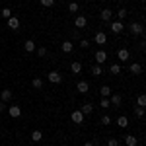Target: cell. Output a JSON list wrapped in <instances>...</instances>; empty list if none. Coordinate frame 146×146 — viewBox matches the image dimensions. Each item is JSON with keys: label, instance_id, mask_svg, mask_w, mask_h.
Listing matches in <instances>:
<instances>
[{"label": "cell", "instance_id": "1", "mask_svg": "<svg viewBox=\"0 0 146 146\" xmlns=\"http://www.w3.org/2000/svg\"><path fill=\"white\" fill-rule=\"evenodd\" d=\"M129 29H131V33L133 35H144V25L140 22H133L129 25Z\"/></svg>", "mask_w": 146, "mask_h": 146}, {"label": "cell", "instance_id": "2", "mask_svg": "<svg viewBox=\"0 0 146 146\" xmlns=\"http://www.w3.org/2000/svg\"><path fill=\"white\" fill-rule=\"evenodd\" d=\"M47 78H49L51 84H60V82H62V74H60L58 70H51V72L47 74Z\"/></svg>", "mask_w": 146, "mask_h": 146}, {"label": "cell", "instance_id": "3", "mask_svg": "<svg viewBox=\"0 0 146 146\" xmlns=\"http://www.w3.org/2000/svg\"><path fill=\"white\" fill-rule=\"evenodd\" d=\"M94 43L100 45V47H105L107 45V35L103 33V31H98V33L94 35Z\"/></svg>", "mask_w": 146, "mask_h": 146}, {"label": "cell", "instance_id": "4", "mask_svg": "<svg viewBox=\"0 0 146 146\" xmlns=\"http://www.w3.org/2000/svg\"><path fill=\"white\" fill-rule=\"evenodd\" d=\"M88 25V18L86 16H76V20H74V27L76 29H84Z\"/></svg>", "mask_w": 146, "mask_h": 146}, {"label": "cell", "instance_id": "5", "mask_svg": "<svg viewBox=\"0 0 146 146\" xmlns=\"http://www.w3.org/2000/svg\"><path fill=\"white\" fill-rule=\"evenodd\" d=\"M109 29H111L113 33H123L125 23H123V22H119V20H117V22H111V23H109Z\"/></svg>", "mask_w": 146, "mask_h": 146}, {"label": "cell", "instance_id": "6", "mask_svg": "<svg viewBox=\"0 0 146 146\" xmlns=\"http://www.w3.org/2000/svg\"><path fill=\"white\" fill-rule=\"evenodd\" d=\"M84 117H86V115L80 111V109H78V111H72V115H70L72 123H76V125H82V123H84Z\"/></svg>", "mask_w": 146, "mask_h": 146}, {"label": "cell", "instance_id": "7", "mask_svg": "<svg viewBox=\"0 0 146 146\" xmlns=\"http://www.w3.org/2000/svg\"><path fill=\"white\" fill-rule=\"evenodd\" d=\"M94 58H96V64H103V62L107 60V53H105L103 49H100V51L94 55Z\"/></svg>", "mask_w": 146, "mask_h": 146}, {"label": "cell", "instance_id": "8", "mask_svg": "<svg viewBox=\"0 0 146 146\" xmlns=\"http://www.w3.org/2000/svg\"><path fill=\"white\" fill-rule=\"evenodd\" d=\"M111 18H113V12H111V10H107V8H105V10H101V12H100V20H101L103 23L111 22Z\"/></svg>", "mask_w": 146, "mask_h": 146}, {"label": "cell", "instance_id": "9", "mask_svg": "<svg viewBox=\"0 0 146 146\" xmlns=\"http://www.w3.org/2000/svg\"><path fill=\"white\" fill-rule=\"evenodd\" d=\"M60 49H62V53H72V51H74V43H72V41H70V39H66V41H62V43H60Z\"/></svg>", "mask_w": 146, "mask_h": 146}, {"label": "cell", "instance_id": "10", "mask_svg": "<svg viewBox=\"0 0 146 146\" xmlns=\"http://www.w3.org/2000/svg\"><path fill=\"white\" fill-rule=\"evenodd\" d=\"M76 90H78L80 94H88V92H90V84H88L86 80H80L78 84H76Z\"/></svg>", "mask_w": 146, "mask_h": 146}, {"label": "cell", "instance_id": "11", "mask_svg": "<svg viewBox=\"0 0 146 146\" xmlns=\"http://www.w3.org/2000/svg\"><path fill=\"white\" fill-rule=\"evenodd\" d=\"M6 23H8V27H10V29H14V31H16V29H20V20H18L16 16L8 18V20H6Z\"/></svg>", "mask_w": 146, "mask_h": 146}, {"label": "cell", "instance_id": "12", "mask_svg": "<svg viewBox=\"0 0 146 146\" xmlns=\"http://www.w3.org/2000/svg\"><path fill=\"white\" fill-rule=\"evenodd\" d=\"M117 58H119V60H123V62H127V60L131 58L129 49H119V51H117Z\"/></svg>", "mask_w": 146, "mask_h": 146}, {"label": "cell", "instance_id": "13", "mask_svg": "<svg viewBox=\"0 0 146 146\" xmlns=\"http://www.w3.org/2000/svg\"><path fill=\"white\" fill-rule=\"evenodd\" d=\"M8 113H10L12 119H18L20 115H22V109L18 107V105H10V109H8Z\"/></svg>", "mask_w": 146, "mask_h": 146}, {"label": "cell", "instance_id": "14", "mask_svg": "<svg viewBox=\"0 0 146 146\" xmlns=\"http://www.w3.org/2000/svg\"><path fill=\"white\" fill-rule=\"evenodd\" d=\"M125 144H127V146H136V144H138V140H136L135 135H125Z\"/></svg>", "mask_w": 146, "mask_h": 146}, {"label": "cell", "instance_id": "15", "mask_svg": "<svg viewBox=\"0 0 146 146\" xmlns=\"http://www.w3.org/2000/svg\"><path fill=\"white\" fill-rule=\"evenodd\" d=\"M70 70H72V74H80V72H82V62H80V60H74V62L70 64Z\"/></svg>", "mask_w": 146, "mask_h": 146}, {"label": "cell", "instance_id": "16", "mask_svg": "<svg viewBox=\"0 0 146 146\" xmlns=\"http://www.w3.org/2000/svg\"><path fill=\"white\" fill-rule=\"evenodd\" d=\"M121 101H123V98H121L119 94H111V96H109V103H111V105H121Z\"/></svg>", "mask_w": 146, "mask_h": 146}, {"label": "cell", "instance_id": "17", "mask_svg": "<svg viewBox=\"0 0 146 146\" xmlns=\"http://www.w3.org/2000/svg\"><path fill=\"white\" fill-rule=\"evenodd\" d=\"M12 96H14V94H12V90H2V92H0V100L4 101V103H6V101H10Z\"/></svg>", "mask_w": 146, "mask_h": 146}, {"label": "cell", "instance_id": "18", "mask_svg": "<svg viewBox=\"0 0 146 146\" xmlns=\"http://www.w3.org/2000/svg\"><path fill=\"white\" fill-rule=\"evenodd\" d=\"M23 49H25V53H33V51H35V41L27 39V41H25V45H23Z\"/></svg>", "mask_w": 146, "mask_h": 146}, {"label": "cell", "instance_id": "19", "mask_svg": "<svg viewBox=\"0 0 146 146\" xmlns=\"http://www.w3.org/2000/svg\"><path fill=\"white\" fill-rule=\"evenodd\" d=\"M80 111L84 113V115H92V111H94V105H92V103H84V105L80 107Z\"/></svg>", "mask_w": 146, "mask_h": 146}, {"label": "cell", "instance_id": "20", "mask_svg": "<svg viewBox=\"0 0 146 146\" xmlns=\"http://www.w3.org/2000/svg\"><path fill=\"white\" fill-rule=\"evenodd\" d=\"M129 70H131V74H140V72H142V66H140L138 62H133V64L129 66Z\"/></svg>", "mask_w": 146, "mask_h": 146}, {"label": "cell", "instance_id": "21", "mask_svg": "<svg viewBox=\"0 0 146 146\" xmlns=\"http://www.w3.org/2000/svg\"><path fill=\"white\" fill-rule=\"evenodd\" d=\"M117 125H119L121 129H127V127H129V119H127L125 115H119V119H117Z\"/></svg>", "mask_w": 146, "mask_h": 146}, {"label": "cell", "instance_id": "22", "mask_svg": "<svg viewBox=\"0 0 146 146\" xmlns=\"http://www.w3.org/2000/svg\"><path fill=\"white\" fill-rule=\"evenodd\" d=\"M109 72L115 74V76H119V74H121V66H119V62H113L111 66H109Z\"/></svg>", "mask_w": 146, "mask_h": 146}, {"label": "cell", "instance_id": "23", "mask_svg": "<svg viewBox=\"0 0 146 146\" xmlns=\"http://www.w3.org/2000/svg\"><path fill=\"white\" fill-rule=\"evenodd\" d=\"M90 70H92V74H94V76H101V74H103V68H101V64H94Z\"/></svg>", "mask_w": 146, "mask_h": 146}, {"label": "cell", "instance_id": "24", "mask_svg": "<svg viewBox=\"0 0 146 146\" xmlns=\"http://www.w3.org/2000/svg\"><path fill=\"white\" fill-rule=\"evenodd\" d=\"M100 94H101V98H109V96H111V88H109V86H101Z\"/></svg>", "mask_w": 146, "mask_h": 146}, {"label": "cell", "instance_id": "25", "mask_svg": "<svg viewBox=\"0 0 146 146\" xmlns=\"http://www.w3.org/2000/svg\"><path fill=\"white\" fill-rule=\"evenodd\" d=\"M41 138H43V133H41V131H33V133H31V140H33V142H41Z\"/></svg>", "mask_w": 146, "mask_h": 146}, {"label": "cell", "instance_id": "26", "mask_svg": "<svg viewBox=\"0 0 146 146\" xmlns=\"http://www.w3.org/2000/svg\"><path fill=\"white\" fill-rule=\"evenodd\" d=\"M31 86H33L35 90H43V80H41V78H33Z\"/></svg>", "mask_w": 146, "mask_h": 146}, {"label": "cell", "instance_id": "27", "mask_svg": "<svg viewBox=\"0 0 146 146\" xmlns=\"http://www.w3.org/2000/svg\"><path fill=\"white\" fill-rule=\"evenodd\" d=\"M127 16H129V12L125 10V8H119V12H117V18H119V22H123Z\"/></svg>", "mask_w": 146, "mask_h": 146}, {"label": "cell", "instance_id": "28", "mask_svg": "<svg viewBox=\"0 0 146 146\" xmlns=\"http://www.w3.org/2000/svg\"><path fill=\"white\" fill-rule=\"evenodd\" d=\"M78 10H80L78 2H74V0H72V2L68 4V12H72V14H74V12H78Z\"/></svg>", "mask_w": 146, "mask_h": 146}, {"label": "cell", "instance_id": "29", "mask_svg": "<svg viewBox=\"0 0 146 146\" xmlns=\"http://www.w3.org/2000/svg\"><path fill=\"white\" fill-rule=\"evenodd\" d=\"M0 16H2L4 20H8V18H12V10H10V8H2V12H0Z\"/></svg>", "mask_w": 146, "mask_h": 146}, {"label": "cell", "instance_id": "30", "mask_svg": "<svg viewBox=\"0 0 146 146\" xmlns=\"http://www.w3.org/2000/svg\"><path fill=\"white\" fill-rule=\"evenodd\" d=\"M136 105H138V107H144V105H146V96H144V94H140V96H138Z\"/></svg>", "mask_w": 146, "mask_h": 146}, {"label": "cell", "instance_id": "31", "mask_svg": "<svg viewBox=\"0 0 146 146\" xmlns=\"http://www.w3.org/2000/svg\"><path fill=\"white\" fill-rule=\"evenodd\" d=\"M101 109H109L111 107V103H109V98H101Z\"/></svg>", "mask_w": 146, "mask_h": 146}, {"label": "cell", "instance_id": "32", "mask_svg": "<svg viewBox=\"0 0 146 146\" xmlns=\"http://www.w3.org/2000/svg\"><path fill=\"white\" fill-rule=\"evenodd\" d=\"M109 123H111V117H109V115H103V117H101V125H103V127H107Z\"/></svg>", "mask_w": 146, "mask_h": 146}, {"label": "cell", "instance_id": "33", "mask_svg": "<svg viewBox=\"0 0 146 146\" xmlns=\"http://www.w3.org/2000/svg\"><path fill=\"white\" fill-rule=\"evenodd\" d=\"M37 55H39V56H47V55H49V51H47L45 47H39V49H37Z\"/></svg>", "mask_w": 146, "mask_h": 146}, {"label": "cell", "instance_id": "34", "mask_svg": "<svg viewBox=\"0 0 146 146\" xmlns=\"http://www.w3.org/2000/svg\"><path fill=\"white\" fill-rule=\"evenodd\" d=\"M55 4V0H41V6H45V8H51Z\"/></svg>", "mask_w": 146, "mask_h": 146}, {"label": "cell", "instance_id": "35", "mask_svg": "<svg viewBox=\"0 0 146 146\" xmlns=\"http://www.w3.org/2000/svg\"><path fill=\"white\" fill-rule=\"evenodd\" d=\"M135 113H136V117H144V107H138V105H136Z\"/></svg>", "mask_w": 146, "mask_h": 146}, {"label": "cell", "instance_id": "36", "mask_svg": "<svg viewBox=\"0 0 146 146\" xmlns=\"http://www.w3.org/2000/svg\"><path fill=\"white\" fill-rule=\"evenodd\" d=\"M82 37H80V29H76V31H72V41H80Z\"/></svg>", "mask_w": 146, "mask_h": 146}, {"label": "cell", "instance_id": "37", "mask_svg": "<svg viewBox=\"0 0 146 146\" xmlns=\"http://www.w3.org/2000/svg\"><path fill=\"white\" fill-rule=\"evenodd\" d=\"M80 47H82V49H88V47H90V41H88V39H80Z\"/></svg>", "mask_w": 146, "mask_h": 146}, {"label": "cell", "instance_id": "38", "mask_svg": "<svg viewBox=\"0 0 146 146\" xmlns=\"http://www.w3.org/2000/svg\"><path fill=\"white\" fill-rule=\"evenodd\" d=\"M107 146H119V140L117 138H109L107 140Z\"/></svg>", "mask_w": 146, "mask_h": 146}, {"label": "cell", "instance_id": "39", "mask_svg": "<svg viewBox=\"0 0 146 146\" xmlns=\"http://www.w3.org/2000/svg\"><path fill=\"white\" fill-rule=\"evenodd\" d=\"M2 111H6V103L0 100V113H2Z\"/></svg>", "mask_w": 146, "mask_h": 146}, {"label": "cell", "instance_id": "40", "mask_svg": "<svg viewBox=\"0 0 146 146\" xmlns=\"http://www.w3.org/2000/svg\"><path fill=\"white\" fill-rule=\"evenodd\" d=\"M84 146H96V142H92V140H88V142H84Z\"/></svg>", "mask_w": 146, "mask_h": 146}, {"label": "cell", "instance_id": "41", "mask_svg": "<svg viewBox=\"0 0 146 146\" xmlns=\"http://www.w3.org/2000/svg\"><path fill=\"white\" fill-rule=\"evenodd\" d=\"M86 2H90V0H86Z\"/></svg>", "mask_w": 146, "mask_h": 146}]
</instances>
